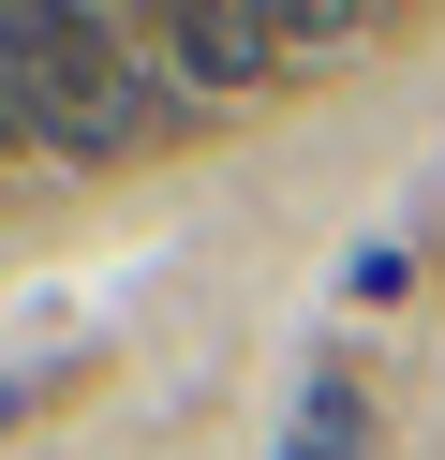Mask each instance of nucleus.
I'll use <instances>...</instances> for the list:
<instances>
[{
  "label": "nucleus",
  "mask_w": 445,
  "mask_h": 460,
  "mask_svg": "<svg viewBox=\"0 0 445 460\" xmlns=\"http://www.w3.org/2000/svg\"><path fill=\"white\" fill-rule=\"evenodd\" d=\"M164 60L208 75V90H253L267 60H282V15H237V0H178L164 15Z\"/></svg>",
  "instance_id": "2"
},
{
  "label": "nucleus",
  "mask_w": 445,
  "mask_h": 460,
  "mask_svg": "<svg viewBox=\"0 0 445 460\" xmlns=\"http://www.w3.org/2000/svg\"><path fill=\"white\" fill-rule=\"evenodd\" d=\"M30 401H45V386H0V430H15V416H30Z\"/></svg>",
  "instance_id": "4"
},
{
  "label": "nucleus",
  "mask_w": 445,
  "mask_h": 460,
  "mask_svg": "<svg viewBox=\"0 0 445 460\" xmlns=\"http://www.w3.org/2000/svg\"><path fill=\"white\" fill-rule=\"evenodd\" d=\"M282 460H356V386L326 371L312 401H297V430H282Z\"/></svg>",
  "instance_id": "3"
},
{
  "label": "nucleus",
  "mask_w": 445,
  "mask_h": 460,
  "mask_svg": "<svg viewBox=\"0 0 445 460\" xmlns=\"http://www.w3.org/2000/svg\"><path fill=\"white\" fill-rule=\"evenodd\" d=\"M15 90H30V134H59L89 164H119L148 134V75L104 15H15Z\"/></svg>",
  "instance_id": "1"
}]
</instances>
